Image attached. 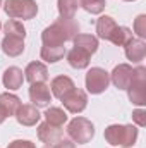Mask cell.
Segmentation results:
<instances>
[{
    "label": "cell",
    "mask_w": 146,
    "mask_h": 148,
    "mask_svg": "<svg viewBox=\"0 0 146 148\" xmlns=\"http://www.w3.org/2000/svg\"><path fill=\"white\" fill-rule=\"evenodd\" d=\"M79 35V24L74 19H57L53 24L43 29L41 41L46 47H60L65 41H72V38Z\"/></svg>",
    "instance_id": "cell-1"
},
{
    "label": "cell",
    "mask_w": 146,
    "mask_h": 148,
    "mask_svg": "<svg viewBox=\"0 0 146 148\" xmlns=\"http://www.w3.org/2000/svg\"><path fill=\"white\" fill-rule=\"evenodd\" d=\"M105 140L112 147H124L132 148V145L138 140V127L132 124H110L105 129Z\"/></svg>",
    "instance_id": "cell-2"
},
{
    "label": "cell",
    "mask_w": 146,
    "mask_h": 148,
    "mask_svg": "<svg viewBox=\"0 0 146 148\" xmlns=\"http://www.w3.org/2000/svg\"><path fill=\"white\" fill-rule=\"evenodd\" d=\"M67 134H69L72 143L84 145V143H89L93 140L95 126L86 117H74L72 121L67 124Z\"/></svg>",
    "instance_id": "cell-3"
},
{
    "label": "cell",
    "mask_w": 146,
    "mask_h": 148,
    "mask_svg": "<svg viewBox=\"0 0 146 148\" xmlns=\"http://www.w3.org/2000/svg\"><path fill=\"white\" fill-rule=\"evenodd\" d=\"M3 10L10 19H33L38 14V5L35 0H5Z\"/></svg>",
    "instance_id": "cell-4"
},
{
    "label": "cell",
    "mask_w": 146,
    "mask_h": 148,
    "mask_svg": "<svg viewBox=\"0 0 146 148\" xmlns=\"http://www.w3.org/2000/svg\"><path fill=\"white\" fill-rule=\"evenodd\" d=\"M127 95H129L131 103L138 107L146 105V67L143 66L134 67V76L127 88Z\"/></svg>",
    "instance_id": "cell-5"
},
{
    "label": "cell",
    "mask_w": 146,
    "mask_h": 148,
    "mask_svg": "<svg viewBox=\"0 0 146 148\" xmlns=\"http://www.w3.org/2000/svg\"><path fill=\"white\" fill-rule=\"evenodd\" d=\"M84 83H86L88 93H91V95H100V93H103V91L108 88L110 74L107 73L105 69H102V67H91V69L88 71V74H86Z\"/></svg>",
    "instance_id": "cell-6"
},
{
    "label": "cell",
    "mask_w": 146,
    "mask_h": 148,
    "mask_svg": "<svg viewBox=\"0 0 146 148\" xmlns=\"http://www.w3.org/2000/svg\"><path fill=\"white\" fill-rule=\"evenodd\" d=\"M62 103H64L65 110H69L71 114H81L88 105V95H86V91H83L79 88H72L62 98Z\"/></svg>",
    "instance_id": "cell-7"
},
{
    "label": "cell",
    "mask_w": 146,
    "mask_h": 148,
    "mask_svg": "<svg viewBox=\"0 0 146 148\" xmlns=\"http://www.w3.org/2000/svg\"><path fill=\"white\" fill-rule=\"evenodd\" d=\"M134 76V67L129 64H119L113 67V71L110 73V81L113 83V86L117 90H127L131 81Z\"/></svg>",
    "instance_id": "cell-8"
},
{
    "label": "cell",
    "mask_w": 146,
    "mask_h": 148,
    "mask_svg": "<svg viewBox=\"0 0 146 148\" xmlns=\"http://www.w3.org/2000/svg\"><path fill=\"white\" fill-rule=\"evenodd\" d=\"M29 100H31V105H35L36 109L48 107V103L52 102L50 86H46L45 83H33L29 86Z\"/></svg>",
    "instance_id": "cell-9"
},
{
    "label": "cell",
    "mask_w": 146,
    "mask_h": 148,
    "mask_svg": "<svg viewBox=\"0 0 146 148\" xmlns=\"http://www.w3.org/2000/svg\"><path fill=\"white\" fill-rule=\"evenodd\" d=\"M38 140L46 145H53V143L64 140V129L59 126H52L45 121L38 126Z\"/></svg>",
    "instance_id": "cell-10"
},
{
    "label": "cell",
    "mask_w": 146,
    "mask_h": 148,
    "mask_svg": "<svg viewBox=\"0 0 146 148\" xmlns=\"http://www.w3.org/2000/svg\"><path fill=\"white\" fill-rule=\"evenodd\" d=\"M16 119H17V122L21 124V126H36L38 122H40V119H41V114L38 112V109L35 105H31V103H21V107L17 109L16 112Z\"/></svg>",
    "instance_id": "cell-11"
},
{
    "label": "cell",
    "mask_w": 146,
    "mask_h": 148,
    "mask_svg": "<svg viewBox=\"0 0 146 148\" xmlns=\"http://www.w3.org/2000/svg\"><path fill=\"white\" fill-rule=\"evenodd\" d=\"M24 79L29 81L31 84L33 83H45L48 79V69L43 62H29L24 69Z\"/></svg>",
    "instance_id": "cell-12"
},
{
    "label": "cell",
    "mask_w": 146,
    "mask_h": 148,
    "mask_svg": "<svg viewBox=\"0 0 146 148\" xmlns=\"http://www.w3.org/2000/svg\"><path fill=\"white\" fill-rule=\"evenodd\" d=\"M74 86V81L69 77V76H57V77H53L52 79V83H50V90H52V95L55 97V98H59V100H62Z\"/></svg>",
    "instance_id": "cell-13"
},
{
    "label": "cell",
    "mask_w": 146,
    "mask_h": 148,
    "mask_svg": "<svg viewBox=\"0 0 146 148\" xmlns=\"http://www.w3.org/2000/svg\"><path fill=\"white\" fill-rule=\"evenodd\" d=\"M2 83L3 86L9 90V91H14V90H19L24 83V76H23V71L16 66L5 69V73L2 76Z\"/></svg>",
    "instance_id": "cell-14"
},
{
    "label": "cell",
    "mask_w": 146,
    "mask_h": 148,
    "mask_svg": "<svg viewBox=\"0 0 146 148\" xmlns=\"http://www.w3.org/2000/svg\"><path fill=\"white\" fill-rule=\"evenodd\" d=\"M124 48H126V57L131 62H141L146 57V43L139 38H132Z\"/></svg>",
    "instance_id": "cell-15"
},
{
    "label": "cell",
    "mask_w": 146,
    "mask_h": 148,
    "mask_svg": "<svg viewBox=\"0 0 146 148\" xmlns=\"http://www.w3.org/2000/svg\"><path fill=\"white\" fill-rule=\"evenodd\" d=\"M19 107H21V100H19L17 95L9 93V91H5V93L0 95V110L3 112L5 117L16 115V112H17Z\"/></svg>",
    "instance_id": "cell-16"
},
{
    "label": "cell",
    "mask_w": 146,
    "mask_h": 148,
    "mask_svg": "<svg viewBox=\"0 0 146 148\" xmlns=\"http://www.w3.org/2000/svg\"><path fill=\"white\" fill-rule=\"evenodd\" d=\"M89 59H91V55L88 52L77 48V47H74L72 50L67 53V62L74 69H86L89 66Z\"/></svg>",
    "instance_id": "cell-17"
},
{
    "label": "cell",
    "mask_w": 146,
    "mask_h": 148,
    "mask_svg": "<svg viewBox=\"0 0 146 148\" xmlns=\"http://www.w3.org/2000/svg\"><path fill=\"white\" fill-rule=\"evenodd\" d=\"M2 50L9 57H17L24 52V40L14 36H5L2 40Z\"/></svg>",
    "instance_id": "cell-18"
},
{
    "label": "cell",
    "mask_w": 146,
    "mask_h": 148,
    "mask_svg": "<svg viewBox=\"0 0 146 148\" xmlns=\"http://www.w3.org/2000/svg\"><path fill=\"white\" fill-rule=\"evenodd\" d=\"M117 26H119V24H117L115 19L110 17V16H102V17H98V21H96V33H98V38L108 41L110 36H112V33H113V29H115Z\"/></svg>",
    "instance_id": "cell-19"
},
{
    "label": "cell",
    "mask_w": 146,
    "mask_h": 148,
    "mask_svg": "<svg viewBox=\"0 0 146 148\" xmlns=\"http://www.w3.org/2000/svg\"><path fill=\"white\" fill-rule=\"evenodd\" d=\"M74 47L88 52L89 55H93L96 50H98V38L93 36V35H76L72 38Z\"/></svg>",
    "instance_id": "cell-20"
},
{
    "label": "cell",
    "mask_w": 146,
    "mask_h": 148,
    "mask_svg": "<svg viewBox=\"0 0 146 148\" xmlns=\"http://www.w3.org/2000/svg\"><path fill=\"white\" fill-rule=\"evenodd\" d=\"M40 55H41V59H43L45 62L55 64V62H59V60L64 59V55H65V47H64V45H60V47H46V45H43Z\"/></svg>",
    "instance_id": "cell-21"
},
{
    "label": "cell",
    "mask_w": 146,
    "mask_h": 148,
    "mask_svg": "<svg viewBox=\"0 0 146 148\" xmlns=\"http://www.w3.org/2000/svg\"><path fill=\"white\" fill-rule=\"evenodd\" d=\"M43 115H45V121L48 124H52V126L62 127L67 122V114H65L64 109H60V107H48Z\"/></svg>",
    "instance_id": "cell-22"
},
{
    "label": "cell",
    "mask_w": 146,
    "mask_h": 148,
    "mask_svg": "<svg viewBox=\"0 0 146 148\" xmlns=\"http://www.w3.org/2000/svg\"><path fill=\"white\" fill-rule=\"evenodd\" d=\"M131 40H132V31H131L129 28H126V26H117V28L113 29V33H112V36H110L108 41H112V43L117 45V47H126Z\"/></svg>",
    "instance_id": "cell-23"
},
{
    "label": "cell",
    "mask_w": 146,
    "mask_h": 148,
    "mask_svg": "<svg viewBox=\"0 0 146 148\" xmlns=\"http://www.w3.org/2000/svg\"><path fill=\"white\" fill-rule=\"evenodd\" d=\"M57 9L60 17L64 19H74L77 9H79V2L77 0H57Z\"/></svg>",
    "instance_id": "cell-24"
},
{
    "label": "cell",
    "mask_w": 146,
    "mask_h": 148,
    "mask_svg": "<svg viewBox=\"0 0 146 148\" xmlns=\"http://www.w3.org/2000/svg\"><path fill=\"white\" fill-rule=\"evenodd\" d=\"M3 33H5V36H14V38L24 40V38H26V28L23 26L21 21L10 19V21H7V23L3 24Z\"/></svg>",
    "instance_id": "cell-25"
},
{
    "label": "cell",
    "mask_w": 146,
    "mask_h": 148,
    "mask_svg": "<svg viewBox=\"0 0 146 148\" xmlns=\"http://www.w3.org/2000/svg\"><path fill=\"white\" fill-rule=\"evenodd\" d=\"M79 7H83L89 14H102L107 7V2L105 0H81Z\"/></svg>",
    "instance_id": "cell-26"
},
{
    "label": "cell",
    "mask_w": 146,
    "mask_h": 148,
    "mask_svg": "<svg viewBox=\"0 0 146 148\" xmlns=\"http://www.w3.org/2000/svg\"><path fill=\"white\" fill-rule=\"evenodd\" d=\"M134 33L139 36V40L146 38V16L145 14L136 17V21H134Z\"/></svg>",
    "instance_id": "cell-27"
},
{
    "label": "cell",
    "mask_w": 146,
    "mask_h": 148,
    "mask_svg": "<svg viewBox=\"0 0 146 148\" xmlns=\"http://www.w3.org/2000/svg\"><path fill=\"white\" fill-rule=\"evenodd\" d=\"M132 121L139 126V127H145L146 126V112L143 109H138V110L132 112Z\"/></svg>",
    "instance_id": "cell-28"
},
{
    "label": "cell",
    "mask_w": 146,
    "mask_h": 148,
    "mask_svg": "<svg viewBox=\"0 0 146 148\" xmlns=\"http://www.w3.org/2000/svg\"><path fill=\"white\" fill-rule=\"evenodd\" d=\"M7 148H36V145L28 140H14L12 143H9Z\"/></svg>",
    "instance_id": "cell-29"
},
{
    "label": "cell",
    "mask_w": 146,
    "mask_h": 148,
    "mask_svg": "<svg viewBox=\"0 0 146 148\" xmlns=\"http://www.w3.org/2000/svg\"><path fill=\"white\" fill-rule=\"evenodd\" d=\"M43 148H74V143L71 140H60L53 145H45Z\"/></svg>",
    "instance_id": "cell-30"
},
{
    "label": "cell",
    "mask_w": 146,
    "mask_h": 148,
    "mask_svg": "<svg viewBox=\"0 0 146 148\" xmlns=\"http://www.w3.org/2000/svg\"><path fill=\"white\" fill-rule=\"evenodd\" d=\"M5 119H7V117H5V115H3V112L0 110V124H2V122H3V121H5Z\"/></svg>",
    "instance_id": "cell-31"
},
{
    "label": "cell",
    "mask_w": 146,
    "mask_h": 148,
    "mask_svg": "<svg viewBox=\"0 0 146 148\" xmlns=\"http://www.w3.org/2000/svg\"><path fill=\"white\" fill-rule=\"evenodd\" d=\"M124 2H134V0H124Z\"/></svg>",
    "instance_id": "cell-32"
},
{
    "label": "cell",
    "mask_w": 146,
    "mask_h": 148,
    "mask_svg": "<svg viewBox=\"0 0 146 148\" xmlns=\"http://www.w3.org/2000/svg\"><path fill=\"white\" fill-rule=\"evenodd\" d=\"M0 7H2V0H0Z\"/></svg>",
    "instance_id": "cell-33"
},
{
    "label": "cell",
    "mask_w": 146,
    "mask_h": 148,
    "mask_svg": "<svg viewBox=\"0 0 146 148\" xmlns=\"http://www.w3.org/2000/svg\"><path fill=\"white\" fill-rule=\"evenodd\" d=\"M0 29H2V23H0Z\"/></svg>",
    "instance_id": "cell-34"
}]
</instances>
